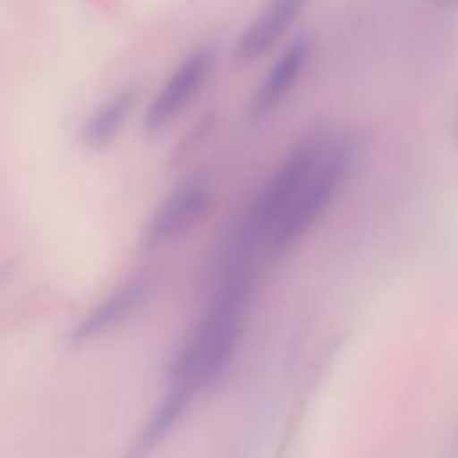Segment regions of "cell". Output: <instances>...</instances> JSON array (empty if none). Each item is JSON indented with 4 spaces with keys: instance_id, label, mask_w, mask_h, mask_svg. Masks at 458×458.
<instances>
[{
    "instance_id": "8",
    "label": "cell",
    "mask_w": 458,
    "mask_h": 458,
    "mask_svg": "<svg viewBox=\"0 0 458 458\" xmlns=\"http://www.w3.org/2000/svg\"><path fill=\"white\" fill-rule=\"evenodd\" d=\"M148 292H150V281L147 276L132 277L131 281L122 284L116 292H113L102 304H98L88 315V318L82 320L73 338L88 340L120 324L147 299Z\"/></svg>"
},
{
    "instance_id": "7",
    "label": "cell",
    "mask_w": 458,
    "mask_h": 458,
    "mask_svg": "<svg viewBox=\"0 0 458 458\" xmlns=\"http://www.w3.org/2000/svg\"><path fill=\"white\" fill-rule=\"evenodd\" d=\"M306 0H268L261 13L238 38L234 57L238 63H250L270 50L292 25Z\"/></svg>"
},
{
    "instance_id": "9",
    "label": "cell",
    "mask_w": 458,
    "mask_h": 458,
    "mask_svg": "<svg viewBox=\"0 0 458 458\" xmlns=\"http://www.w3.org/2000/svg\"><path fill=\"white\" fill-rule=\"evenodd\" d=\"M138 98L136 86H125L106 100L93 114L86 120L81 138L82 143L93 150L106 148L118 134L123 120L132 111Z\"/></svg>"
},
{
    "instance_id": "1",
    "label": "cell",
    "mask_w": 458,
    "mask_h": 458,
    "mask_svg": "<svg viewBox=\"0 0 458 458\" xmlns=\"http://www.w3.org/2000/svg\"><path fill=\"white\" fill-rule=\"evenodd\" d=\"M249 288L250 279L242 270L218 284L175 358L172 390L193 399L225 374L238 351Z\"/></svg>"
},
{
    "instance_id": "3",
    "label": "cell",
    "mask_w": 458,
    "mask_h": 458,
    "mask_svg": "<svg viewBox=\"0 0 458 458\" xmlns=\"http://www.w3.org/2000/svg\"><path fill=\"white\" fill-rule=\"evenodd\" d=\"M354 157V143L347 138L327 143L320 161L302 184L299 195L284 215L283 222L267 243L272 252H284L293 247L324 215L336 191L344 184Z\"/></svg>"
},
{
    "instance_id": "10",
    "label": "cell",
    "mask_w": 458,
    "mask_h": 458,
    "mask_svg": "<svg viewBox=\"0 0 458 458\" xmlns=\"http://www.w3.org/2000/svg\"><path fill=\"white\" fill-rule=\"evenodd\" d=\"M456 131H458V113H456Z\"/></svg>"
},
{
    "instance_id": "5",
    "label": "cell",
    "mask_w": 458,
    "mask_h": 458,
    "mask_svg": "<svg viewBox=\"0 0 458 458\" xmlns=\"http://www.w3.org/2000/svg\"><path fill=\"white\" fill-rule=\"evenodd\" d=\"M209 68L211 52L208 48H199L181 61L145 113L143 129L148 136L159 134L191 102L202 88Z\"/></svg>"
},
{
    "instance_id": "2",
    "label": "cell",
    "mask_w": 458,
    "mask_h": 458,
    "mask_svg": "<svg viewBox=\"0 0 458 458\" xmlns=\"http://www.w3.org/2000/svg\"><path fill=\"white\" fill-rule=\"evenodd\" d=\"M327 143L329 141L320 134H310L290 148L249 209L243 229L249 243H263L267 247L302 184L320 161Z\"/></svg>"
},
{
    "instance_id": "4",
    "label": "cell",
    "mask_w": 458,
    "mask_h": 458,
    "mask_svg": "<svg viewBox=\"0 0 458 458\" xmlns=\"http://www.w3.org/2000/svg\"><path fill=\"white\" fill-rule=\"evenodd\" d=\"M211 188L204 177L177 186L152 215L145 229V245L168 243L197 225L209 211Z\"/></svg>"
},
{
    "instance_id": "6",
    "label": "cell",
    "mask_w": 458,
    "mask_h": 458,
    "mask_svg": "<svg viewBox=\"0 0 458 458\" xmlns=\"http://www.w3.org/2000/svg\"><path fill=\"white\" fill-rule=\"evenodd\" d=\"M311 54V39L302 34L290 43V47L281 54V57L268 70L261 84L254 89L249 113L252 118H261L276 109L283 98L292 91L297 79Z\"/></svg>"
}]
</instances>
